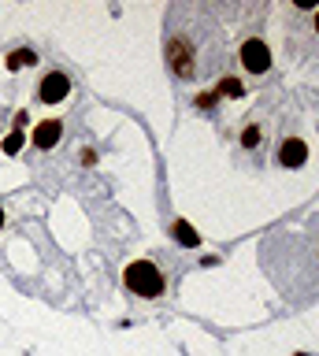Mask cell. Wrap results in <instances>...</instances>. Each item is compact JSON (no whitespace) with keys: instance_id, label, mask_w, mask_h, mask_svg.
<instances>
[{"instance_id":"1","label":"cell","mask_w":319,"mask_h":356,"mask_svg":"<svg viewBox=\"0 0 319 356\" xmlns=\"http://www.w3.org/2000/svg\"><path fill=\"white\" fill-rule=\"evenodd\" d=\"M126 286L134 289L138 297H160L163 293V275L156 264L141 260V264H130L126 267Z\"/></svg>"},{"instance_id":"2","label":"cell","mask_w":319,"mask_h":356,"mask_svg":"<svg viewBox=\"0 0 319 356\" xmlns=\"http://www.w3.org/2000/svg\"><path fill=\"white\" fill-rule=\"evenodd\" d=\"M241 67H245L249 74H263L271 67V52L260 38H249L245 44H241Z\"/></svg>"},{"instance_id":"3","label":"cell","mask_w":319,"mask_h":356,"mask_svg":"<svg viewBox=\"0 0 319 356\" xmlns=\"http://www.w3.org/2000/svg\"><path fill=\"white\" fill-rule=\"evenodd\" d=\"M67 93H71V78L60 74V71L45 74V78H41V86H38V97L45 100V104H60Z\"/></svg>"},{"instance_id":"4","label":"cell","mask_w":319,"mask_h":356,"mask_svg":"<svg viewBox=\"0 0 319 356\" xmlns=\"http://www.w3.org/2000/svg\"><path fill=\"white\" fill-rule=\"evenodd\" d=\"M308 160V145L304 141H297V138H290V141H282V149H279V163L282 167H290V171H297Z\"/></svg>"},{"instance_id":"5","label":"cell","mask_w":319,"mask_h":356,"mask_svg":"<svg viewBox=\"0 0 319 356\" xmlns=\"http://www.w3.org/2000/svg\"><path fill=\"white\" fill-rule=\"evenodd\" d=\"M60 134H63V122L60 119H45L34 130V145H38V149H52V145L60 141Z\"/></svg>"},{"instance_id":"6","label":"cell","mask_w":319,"mask_h":356,"mask_svg":"<svg viewBox=\"0 0 319 356\" xmlns=\"http://www.w3.org/2000/svg\"><path fill=\"white\" fill-rule=\"evenodd\" d=\"M174 238H179L182 245H197L201 238H197V230L190 227V222H174Z\"/></svg>"},{"instance_id":"7","label":"cell","mask_w":319,"mask_h":356,"mask_svg":"<svg viewBox=\"0 0 319 356\" xmlns=\"http://www.w3.org/2000/svg\"><path fill=\"white\" fill-rule=\"evenodd\" d=\"M26 63H34V52L23 49V52H12L8 56V67H26Z\"/></svg>"},{"instance_id":"8","label":"cell","mask_w":319,"mask_h":356,"mask_svg":"<svg viewBox=\"0 0 319 356\" xmlns=\"http://www.w3.org/2000/svg\"><path fill=\"white\" fill-rule=\"evenodd\" d=\"M219 89H223L227 97H241V82H238V78H223V86H219Z\"/></svg>"},{"instance_id":"9","label":"cell","mask_w":319,"mask_h":356,"mask_svg":"<svg viewBox=\"0 0 319 356\" xmlns=\"http://www.w3.org/2000/svg\"><path fill=\"white\" fill-rule=\"evenodd\" d=\"M256 141H260V130H256V127H245V134H241V145H245V149H252Z\"/></svg>"},{"instance_id":"10","label":"cell","mask_w":319,"mask_h":356,"mask_svg":"<svg viewBox=\"0 0 319 356\" xmlns=\"http://www.w3.org/2000/svg\"><path fill=\"white\" fill-rule=\"evenodd\" d=\"M15 149H19V134H12V138L4 141V152H15Z\"/></svg>"},{"instance_id":"11","label":"cell","mask_w":319,"mask_h":356,"mask_svg":"<svg viewBox=\"0 0 319 356\" xmlns=\"http://www.w3.org/2000/svg\"><path fill=\"white\" fill-rule=\"evenodd\" d=\"M316 30H319V8H316Z\"/></svg>"},{"instance_id":"12","label":"cell","mask_w":319,"mask_h":356,"mask_svg":"<svg viewBox=\"0 0 319 356\" xmlns=\"http://www.w3.org/2000/svg\"><path fill=\"white\" fill-rule=\"evenodd\" d=\"M0 227H4V211H0Z\"/></svg>"}]
</instances>
